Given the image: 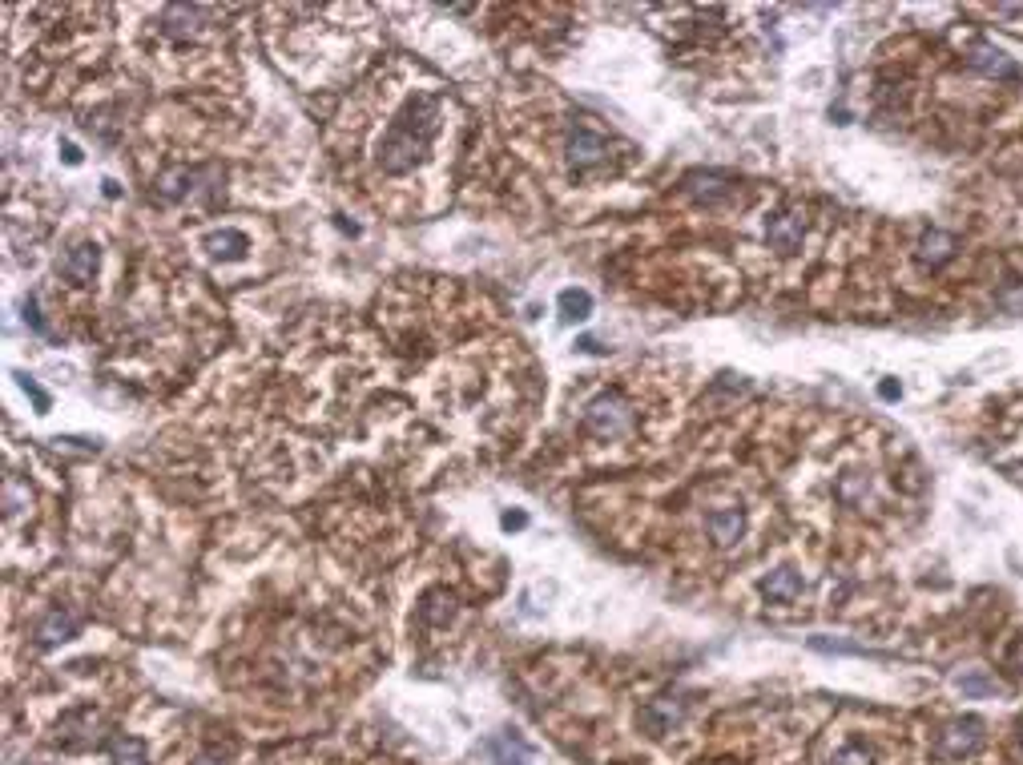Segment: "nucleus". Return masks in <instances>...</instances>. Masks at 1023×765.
Returning <instances> with one entry per match:
<instances>
[{
  "label": "nucleus",
  "mask_w": 1023,
  "mask_h": 765,
  "mask_svg": "<svg viewBox=\"0 0 1023 765\" xmlns=\"http://www.w3.org/2000/svg\"><path fill=\"white\" fill-rule=\"evenodd\" d=\"M488 753L496 757V765H532L528 757H532V749L524 745V741L516 737V733H504V737L488 741Z\"/></svg>",
  "instance_id": "1a4fd4ad"
},
{
  "label": "nucleus",
  "mask_w": 1023,
  "mask_h": 765,
  "mask_svg": "<svg viewBox=\"0 0 1023 765\" xmlns=\"http://www.w3.org/2000/svg\"><path fill=\"white\" fill-rule=\"evenodd\" d=\"M766 238H770V246H778V250H798V242H802V217L794 214H778L770 217V226H766Z\"/></svg>",
  "instance_id": "0eeeda50"
},
{
  "label": "nucleus",
  "mask_w": 1023,
  "mask_h": 765,
  "mask_svg": "<svg viewBox=\"0 0 1023 765\" xmlns=\"http://www.w3.org/2000/svg\"><path fill=\"white\" fill-rule=\"evenodd\" d=\"M439 117H444V105L439 97L420 93L399 109L391 125H387L383 141H379V166L383 174H412L423 157L431 154V141L439 133Z\"/></svg>",
  "instance_id": "f257e3e1"
},
{
  "label": "nucleus",
  "mask_w": 1023,
  "mask_h": 765,
  "mask_svg": "<svg viewBox=\"0 0 1023 765\" xmlns=\"http://www.w3.org/2000/svg\"><path fill=\"white\" fill-rule=\"evenodd\" d=\"M834 765H870V757H866V749L846 745V749H838V753H834Z\"/></svg>",
  "instance_id": "a211bd4d"
},
{
  "label": "nucleus",
  "mask_w": 1023,
  "mask_h": 765,
  "mask_svg": "<svg viewBox=\"0 0 1023 765\" xmlns=\"http://www.w3.org/2000/svg\"><path fill=\"white\" fill-rule=\"evenodd\" d=\"M93 270H97V250H93V246H77L73 254H65V258H61V274L69 282H77V287H85V282L93 279Z\"/></svg>",
  "instance_id": "6e6552de"
},
{
  "label": "nucleus",
  "mask_w": 1023,
  "mask_h": 765,
  "mask_svg": "<svg viewBox=\"0 0 1023 765\" xmlns=\"http://www.w3.org/2000/svg\"><path fill=\"white\" fill-rule=\"evenodd\" d=\"M25 322L33 327V331L44 335V322H41V311H36V298H28V303H25Z\"/></svg>",
  "instance_id": "aec40b11"
},
{
  "label": "nucleus",
  "mask_w": 1023,
  "mask_h": 765,
  "mask_svg": "<svg viewBox=\"0 0 1023 765\" xmlns=\"http://www.w3.org/2000/svg\"><path fill=\"white\" fill-rule=\"evenodd\" d=\"M761 592L770 600H782V604H790V600L802 596V580H798V572H790V568H782V572H774L770 580L761 584Z\"/></svg>",
  "instance_id": "4468645a"
},
{
  "label": "nucleus",
  "mask_w": 1023,
  "mask_h": 765,
  "mask_svg": "<svg viewBox=\"0 0 1023 765\" xmlns=\"http://www.w3.org/2000/svg\"><path fill=\"white\" fill-rule=\"evenodd\" d=\"M560 314H564V322H585L588 314H593V298H588V290H577V287H569V290H560Z\"/></svg>",
  "instance_id": "2eb2a0df"
},
{
  "label": "nucleus",
  "mask_w": 1023,
  "mask_h": 765,
  "mask_svg": "<svg viewBox=\"0 0 1023 765\" xmlns=\"http://www.w3.org/2000/svg\"><path fill=\"white\" fill-rule=\"evenodd\" d=\"M983 741V725L980 722H955L943 730V737H939V753L943 757H963L971 753V749Z\"/></svg>",
  "instance_id": "39448f33"
},
{
  "label": "nucleus",
  "mask_w": 1023,
  "mask_h": 765,
  "mask_svg": "<svg viewBox=\"0 0 1023 765\" xmlns=\"http://www.w3.org/2000/svg\"><path fill=\"white\" fill-rule=\"evenodd\" d=\"M528 516L524 512H504V528H524Z\"/></svg>",
  "instance_id": "412c9836"
},
{
  "label": "nucleus",
  "mask_w": 1023,
  "mask_h": 765,
  "mask_svg": "<svg viewBox=\"0 0 1023 765\" xmlns=\"http://www.w3.org/2000/svg\"><path fill=\"white\" fill-rule=\"evenodd\" d=\"M878 391H883V399H894V395H899V382H894V379H886L883 387H878Z\"/></svg>",
  "instance_id": "5701e85b"
},
{
  "label": "nucleus",
  "mask_w": 1023,
  "mask_h": 765,
  "mask_svg": "<svg viewBox=\"0 0 1023 765\" xmlns=\"http://www.w3.org/2000/svg\"><path fill=\"white\" fill-rule=\"evenodd\" d=\"M959 689L967 697H991V693H999V685L995 681H988V677H959Z\"/></svg>",
  "instance_id": "f3484780"
},
{
  "label": "nucleus",
  "mask_w": 1023,
  "mask_h": 765,
  "mask_svg": "<svg viewBox=\"0 0 1023 765\" xmlns=\"http://www.w3.org/2000/svg\"><path fill=\"white\" fill-rule=\"evenodd\" d=\"M206 250H210L214 258H242V254L250 250V242H246L242 230H218V234L206 238Z\"/></svg>",
  "instance_id": "ddd939ff"
},
{
  "label": "nucleus",
  "mask_w": 1023,
  "mask_h": 765,
  "mask_svg": "<svg viewBox=\"0 0 1023 765\" xmlns=\"http://www.w3.org/2000/svg\"><path fill=\"white\" fill-rule=\"evenodd\" d=\"M77 628H81V620L73 617V612H49V617L41 620V628H36V641L49 649V644H61V641H69V636H77Z\"/></svg>",
  "instance_id": "423d86ee"
},
{
  "label": "nucleus",
  "mask_w": 1023,
  "mask_h": 765,
  "mask_svg": "<svg viewBox=\"0 0 1023 765\" xmlns=\"http://www.w3.org/2000/svg\"><path fill=\"white\" fill-rule=\"evenodd\" d=\"M109 757H114V765H149L146 745H141L138 737H125V733H117V737L109 741Z\"/></svg>",
  "instance_id": "dca6fc26"
},
{
  "label": "nucleus",
  "mask_w": 1023,
  "mask_h": 765,
  "mask_svg": "<svg viewBox=\"0 0 1023 765\" xmlns=\"http://www.w3.org/2000/svg\"><path fill=\"white\" fill-rule=\"evenodd\" d=\"M604 157H609V138L596 133V130H588V125H577L572 138H569V162H572V166L588 170V166H596V162H604Z\"/></svg>",
  "instance_id": "7ed1b4c3"
},
{
  "label": "nucleus",
  "mask_w": 1023,
  "mask_h": 765,
  "mask_svg": "<svg viewBox=\"0 0 1023 765\" xmlns=\"http://www.w3.org/2000/svg\"><path fill=\"white\" fill-rule=\"evenodd\" d=\"M951 254H955V238L943 234V230H931V234H923V242H918V258L927 262V266H943Z\"/></svg>",
  "instance_id": "f8f14e48"
},
{
  "label": "nucleus",
  "mask_w": 1023,
  "mask_h": 765,
  "mask_svg": "<svg viewBox=\"0 0 1023 765\" xmlns=\"http://www.w3.org/2000/svg\"><path fill=\"white\" fill-rule=\"evenodd\" d=\"M97 733H101V717L93 714V709H77V714H69L61 722V745L65 749H89V745H97Z\"/></svg>",
  "instance_id": "20e7f679"
},
{
  "label": "nucleus",
  "mask_w": 1023,
  "mask_h": 765,
  "mask_svg": "<svg viewBox=\"0 0 1023 765\" xmlns=\"http://www.w3.org/2000/svg\"><path fill=\"white\" fill-rule=\"evenodd\" d=\"M193 765H226V757H218V753H201Z\"/></svg>",
  "instance_id": "4be33fe9"
},
{
  "label": "nucleus",
  "mask_w": 1023,
  "mask_h": 765,
  "mask_svg": "<svg viewBox=\"0 0 1023 765\" xmlns=\"http://www.w3.org/2000/svg\"><path fill=\"white\" fill-rule=\"evenodd\" d=\"M705 528H709V536L718 540V544H734V540L742 536L745 520H742V512H737V508H721V512H713V516L705 520Z\"/></svg>",
  "instance_id": "9d476101"
},
{
  "label": "nucleus",
  "mask_w": 1023,
  "mask_h": 765,
  "mask_svg": "<svg viewBox=\"0 0 1023 765\" xmlns=\"http://www.w3.org/2000/svg\"><path fill=\"white\" fill-rule=\"evenodd\" d=\"M20 387H25V395L36 403V411H49V395H44L41 387H36V382L28 379V375H20Z\"/></svg>",
  "instance_id": "6ab92c4d"
},
{
  "label": "nucleus",
  "mask_w": 1023,
  "mask_h": 765,
  "mask_svg": "<svg viewBox=\"0 0 1023 765\" xmlns=\"http://www.w3.org/2000/svg\"><path fill=\"white\" fill-rule=\"evenodd\" d=\"M975 65H980L983 73H991V77H1007V81L1023 77L1019 65H1011V61H1007V52L991 49V44H980V49H975Z\"/></svg>",
  "instance_id": "9b49d317"
},
{
  "label": "nucleus",
  "mask_w": 1023,
  "mask_h": 765,
  "mask_svg": "<svg viewBox=\"0 0 1023 765\" xmlns=\"http://www.w3.org/2000/svg\"><path fill=\"white\" fill-rule=\"evenodd\" d=\"M585 427L593 435H601V439H617V435L629 431V407H625L617 395H601V399L588 403Z\"/></svg>",
  "instance_id": "f03ea898"
}]
</instances>
